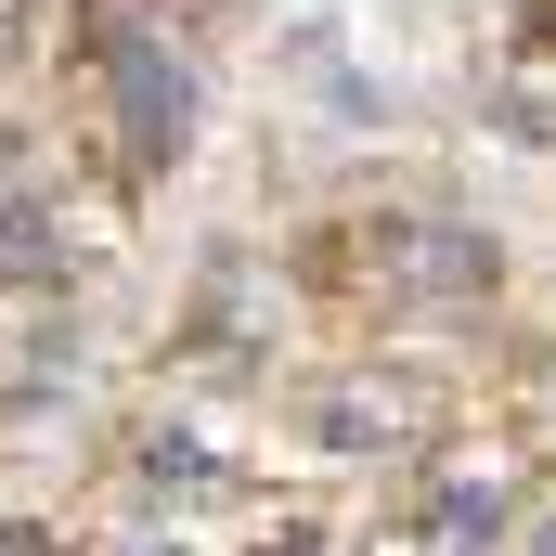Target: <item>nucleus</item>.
Returning <instances> with one entry per match:
<instances>
[{"label": "nucleus", "mask_w": 556, "mask_h": 556, "mask_svg": "<svg viewBox=\"0 0 556 556\" xmlns=\"http://www.w3.org/2000/svg\"><path fill=\"white\" fill-rule=\"evenodd\" d=\"M104 78H117V130H130V155H181V130H194V78H181V52L142 39V26H117V39H104Z\"/></svg>", "instance_id": "f257e3e1"}, {"label": "nucleus", "mask_w": 556, "mask_h": 556, "mask_svg": "<svg viewBox=\"0 0 556 556\" xmlns=\"http://www.w3.org/2000/svg\"><path fill=\"white\" fill-rule=\"evenodd\" d=\"M389 298H492V233H453V220L389 233Z\"/></svg>", "instance_id": "f03ea898"}, {"label": "nucleus", "mask_w": 556, "mask_h": 556, "mask_svg": "<svg viewBox=\"0 0 556 556\" xmlns=\"http://www.w3.org/2000/svg\"><path fill=\"white\" fill-rule=\"evenodd\" d=\"M427 415H440L427 389H376V376H363V389L324 402V440H337V453H402V440H427Z\"/></svg>", "instance_id": "7ed1b4c3"}, {"label": "nucleus", "mask_w": 556, "mask_h": 556, "mask_svg": "<svg viewBox=\"0 0 556 556\" xmlns=\"http://www.w3.org/2000/svg\"><path fill=\"white\" fill-rule=\"evenodd\" d=\"M52 273H65L52 207H0V285H52Z\"/></svg>", "instance_id": "20e7f679"}, {"label": "nucleus", "mask_w": 556, "mask_h": 556, "mask_svg": "<svg viewBox=\"0 0 556 556\" xmlns=\"http://www.w3.org/2000/svg\"><path fill=\"white\" fill-rule=\"evenodd\" d=\"M142 492H155V505H194V492H207V453H194V440H155V453H142Z\"/></svg>", "instance_id": "39448f33"}, {"label": "nucleus", "mask_w": 556, "mask_h": 556, "mask_svg": "<svg viewBox=\"0 0 556 556\" xmlns=\"http://www.w3.org/2000/svg\"><path fill=\"white\" fill-rule=\"evenodd\" d=\"M0 556H52V544H39V531H0Z\"/></svg>", "instance_id": "423d86ee"}, {"label": "nucleus", "mask_w": 556, "mask_h": 556, "mask_svg": "<svg viewBox=\"0 0 556 556\" xmlns=\"http://www.w3.org/2000/svg\"><path fill=\"white\" fill-rule=\"evenodd\" d=\"M260 556H311V531H285V544H260Z\"/></svg>", "instance_id": "0eeeda50"}, {"label": "nucleus", "mask_w": 556, "mask_h": 556, "mask_svg": "<svg viewBox=\"0 0 556 556\" xmlns=\"http://www.w3.org/2000/svg\"><path fill=\"white\" fill-rule=\"evenodd\" d=\"M0 155H13V142H0ZM0 181H13V168H0Z\"/></svg>", "instance_id": "6e6552de"}]
</instances>
